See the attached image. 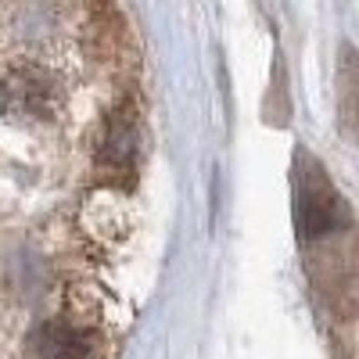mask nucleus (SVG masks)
Segmentation results:
<instances>
[{"instance_id":"1","label":"nucleus","mask_w":359,"mask_h":359,"mask_svg":"<svg viewBox=\"0 0 359 359\" xmlns=\"http://www.w3.org/2000/svg\"><path fill=\"white\" fill-rule=\"evenodd\" d=\"M0 108L15 123H50L62 111V83L33 62L0 72Z\"/></svg>"},{"instance_id":"2","label":"nucleus","mask_w":359,"mask_h":359,"mask_svg":"<svg viewBox=\"0 0 359 359\" xmlns=\"http://www.w3.org/2000/svg\"><path fill=\"white\" fill-rule=\"evenodd\" d=\"M341 201L334 194V187L327 184L320 172H313L302 191H298V233L302 237H320L327 230H334V223L341 219Z\"/></svg>"},{"instance_id":"3","label":"nucleus","mask_w":359,"mask_h":359,"mask_svg":"<svg viewBox=\"0 0 359 359\" xmlns=\"http://www.w3.org/2000/svg\"><path fill=\"white\" fill-rule=\"evenodd\" d=\"M33 359H94V338L65 323H47L29 345Z\"/></svg>"}]
</instances>
